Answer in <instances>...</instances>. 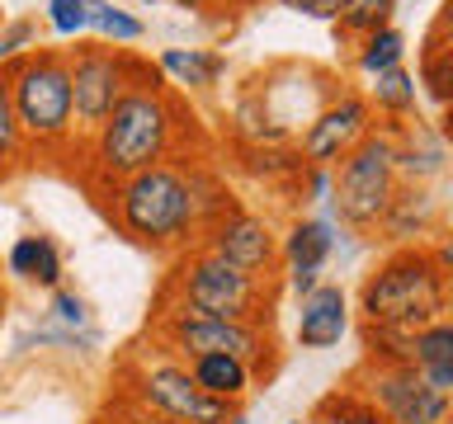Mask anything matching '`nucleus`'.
I'll list each match as a JSON object with an SVG mask.
<instances>
[{
    "mask_svg": "<svg viewBox=\"0 0 453 424\" xmlns=\"http://www.w3.org/2000/svg\"><path fill=\"white\" fill-rule=\"evenodd\" d=\"M349 330V297L335 283H317L297 302V349H331Z\"/></svg>",
    "mask_w": 453,
    "mask_h": 424,
    "instance_id": "obj_14",
    "label": "nucleus"
},
{
    "mask_svg": "<svg viewBox=\"0 0 453 424\" xmlns=\"http://www.w3.org/2000/svg\"><path fill=\"white\" fill-rule=\"evenodd\" d=\"M226 424H250V420H246V415H232V420H226Z\"/></svg>",
    "mask_w": 453,
    "mask_h": 424,
    "instance_id": "obj_37",
    "label": "nucleus"
},
{
    "mask_svg": "<svg viewBox=\"0 0 453 424\" xmlns=\"http://www.w3.org/2000/svg\"><path fill=\"white\" fill-rule=\"evenodd\" d=\"M411 367H420V377L430 387L453 396V325H449V316H439L425 330L411 335Z\"/></svg>",
    "mask_w": 453,
    "mask_h": 424,
    "instance_id": "obj_17",
    "label": "nucleus"
},
{
    "mask_svg": "<svg viewBox=\"0 0 453 424\" xmlns=\"http://www.w3.org/2000/svg\"><path fill=\"white\" fill-rule=\"evenodd\" d=\"M293 424H297V420H293Z\"/></svg>",
    "mask_w": 453,
    "mask_h": 424,
    "instance_id": "obj_41",
    "label": "nucleus"
},
{
    "mask_svg": "<svg viewBox=\"0 0 453 424\" xmlns=\"http://www.w3.org/2000/svg\"><path fill=\"white\" fill-rule=\"evenodd\" d=\"M359 48V71L364 76H382V71H392V66H402V57H406V38H402V28H378V34H368L364 42H354Z\"/></svg>",
    "mask_w": 453,
    "mask_h": 424,
    "instance_id": "obj_24",
    "label": "nucleus"
},
{
    "mask_svg": "<svg viewBox=\"0 0 453 424\" xmlns=\"http://www.w3.org/2000/svg\"><path fill=\"white\" fill-rule=\"evenodd\" d=\"M317 420H326V424H392L373 401H364V396L354 391V387L326 396V401L317 405Z\"/></svg>",
    "mask_w": 453,
    "mask_h": 424,
    "instance_id": "obj_26",
    "label": "nucleus"
},
{
    "mask_svg": "<svg viewBox=\"0 0 453 424\" xmlns=\"http://www.w3.org/2000/svg\"><path fill=\"white\" fill-rule=\"evenodd\" d=\"M402 189V155L392 132H368L331 175V203L354 231H378Z\"/></svg>",
    "mask_w": 453,
    "mask_h": 424,
    "instance_id": "obj_8",
    "label": "nucleus"
},
{
    "mask_svg": "<svg viewBox=\"0 0 453 424\" xmlns=\"http://www.w3.org/2000/svg\"><path fill=\"white\" fill-rule=\"evenodd\" d=\"M430 254H434V264L444 269V274H453V231H449L444 240H439V246H434Z\"/></svg>",
    "mask_w": 453,
    "mask_h": 424,
    "instance_id": "obj_33",
    "label": "nucleus"
},
{
    "mask_svg": "<svg viewBox=\"0 0 453 424\" xmlns=\"http://www.w3.org/2000/svg\"><path fill=\"white\" fill-rule=\"evenodd\" d=\"M430 222H434V203L425 189H396L388 217H382V226H388L392 236H420Z\"/></svg>",
    "mask_w": 453,
    "mask_h": 424,
    "instance_id": "obj_23",
    "label": "nucleus"
},
{
    "mask_svg": "<svg viewBox=\"0 0 453 424\" xmlns=\"http://www.w3.org/2000/svg\"><path fill=\"white\" fill-rule=\"evenodd\" d=\"M113 396L133 401L151 415L180 420V424H226L232 415H241V405L218 401L194 382L189 363H180L175 353H165L151 339V349H127L119 373H113Z\"/></svg>",
    "mask_w": 453,
    "mask_h": 424,
    "instance_id": "obj_6",
    "label": "nucleus"
},
{
    "mask_svg": "<svg viewBox=\"0 0 453 424\" xmlns=\"http://www.w3.org/2000/svg\"><path fill=\"white\" fill-rule=\"evenodd\" d=\"M425 42H453V0H444L430 24V34H425Z\"/></svg>",
    "mask_w": 453,
    "mask_h": 424,
    "instance_id": "obj_31",
    "label": "nucleus"
},
{
    "mask_svg": "<svg viewBox=\"0 0 453 424\" xmlns=\"http://www.w3.org/2000/svg\"><path fill=\"white\" fill-rule=\"evenodd\" d=\"M156 66L170 85H180V95H208L226 76V57L218 48H165Z\"/></svg>",
    "mask_w": 453,
    "mask_h": 424,
    "instance_id": "obj_16",
    "label": "nucleus"
},
{
    "mask_svg": "<svg viewBox=\"0 0 453 424\" xmlns=\"http://www.w3.org/2000/svg\"><path fill=\"white\" fill-rule=\"evenodd\" d=\"M311 424H326V420H311Z\"/></svg>",
    "mask_w": 453,
    "mask_h": 424,
    "instance_id": "obj_40",
    "label": "nucleus"
},
{
    "mask_svg": "<svg viewBox=\"0 0 453 424\" xmlns=\"http://www.w3.org/2000/svg\"><path fill=\"white\" fill-rule=\"evenodd\" d=\"M198 246L208 254H218V260H226L232 269H246V274H274V264H279L274 226H269L260 212H250L241 203L232 212H222V217L203 231Z\"/></svg>",
    "mask_w": 453,
    "mask_h": 424,
    "instance_id": "obj_12",
    "label": "nucleus"
},
{
    "mask_svg": "<svg viewBox=\"0 0 453 424\" xmlns=\"http://www.w3.org/2000/svg\"><path fill=\"white\" fill-rule=\"evenodd\" d=\"M175 10H189V14H203V10H212V5H222V0H170Z\"/></svg>",
    "mask_w": 453,
    "mask_h": 424,
    "instance_id": "obj_34",
    "label": "nucleus"
},
{
    "mask_svg": "<svg viewBox=\"0 0 453 424\" xmlns=\"http://www.w3.org/2000/svg\"><path fill=\"white\" fill-rule=\"evenodd\" d=\"M5 269L14 278L34 283V288H62V274H66V260H62V246L48 236V231H24L14 246L5 250Z\"/></svg>",
    "mask_w": 453,
    "mask_h": 424,
    "instance_id": "obj_15",
    "label": "nucleus"
},
{
    "mask_svg": "<svg viewBox=\"0 0 453 424\" xmlns=\"http://www.w3.org/2000/svg\"><path fill=\"white\" fill-rule=\"evenodd\" d=\"M364 325L416 335L444 316V269L425 246H402L382 260L359 288Z\"/></svg>",
    "mask_w": 453,
    "mask_h": 424,
    "instance_id": "obj_5",
    "label": "nucleus"
},
{
    "mask_svg": "<svg viewBox=\"0 0 453 424\" xmlns=\"http://www.w3.org/2000/svg\"><path fill=\"white\" fill-rule=\"evenodd\" d=\"M71 62V109H76V137L81 147L99 132V123L113 113V104L133 90L137 71L147 57L127 52V48H109L99 38H85L76 48H66Z\"/></svg>",
    "mask_w": 453,
    "mask_h": 424,
    "instance_id": "obj_9",
    "label": "nucleus"
},
{
    "mask_svg": "<svg viewBox=\"0 0 453 424\" xmlns=\"http://www.w3.org/2000/svg\"><path fill=\"white\" fill-rule=\"evenodd\" d=\"M180 155H203L198 113L161 76V66L142 62L133 90L113 104V113L99 123V132L76 151V161H81L85 189L104 193V189L142 175L151 165L180 161Z\"/></svg>",
    "mask_w": 453,
    "mask_h": 424,
    "instance_id": "obj_1",
    "label": "nucleus"
},
{
    "mask_svg": "<svg viewBox=\"0 0 453 424\" xmlns=\"http://www.w3.org/2000/svg\"><path fill=\"white\" fill-rule=\"evenodd\" d=\"M444 316L453 325V274H444Z\"/></svg>",
    "mask_w": 453,
    "mask_h": 424,
    "instance_id": "obj_36",
    "label": "nucleus"
},
{
    "mask_svg": "<svg viewBox=\"0 0 453 424\" xmlns=\"http://www.w3.org/2000/svg\"><path fill=\"white\" fill-rule=\"evenodd\" d=\"M354 391L373 401L392 424H453V396L430 387L411 363H368L354 377Z\"/></svg>",
    "mask_w": 453,
    "mask_h": 424,
    "instance_id": "obj_10",
    "label": "nucleus"
},
{
    "mask_svg": "<svg viewBox=\"0 0 453 424\" xmlns=\"http://www.w3.org/2000/svg\"><path fill=\"white\" fill-rule=\"evenodd\" d=\"M133 5H156V0H133Z\"/></svg>",
    "mask_w": 453,
    "mask_h": 424,
    "instance_id": "obj_38",
    "label": "nucleus"
},
{
    "mask_svg": "<svg viewBox=\"0 0 453 424\" xmlns=\"http://www.w3.org/2000/svg\"><path fill=\"white\" fill-rule=\"evenodd\" d=\"M420 85L434 104H453V42H425L420 52Z\"/></svg>",
    "mask_w": 453,
    "mask_h": 424,
    "instance_id": "obj_25",
    "label": "nucleus"
},
{
    "mask_svg": "<svg viewBox=\"0 0 453 424\" xmlns=\"http://www.w3.org/2000/svg\"><path fill=\"white\" fill-rule=\"evenodd\" d=\"M52 321L62 325V330L85 335L90 330V302H85L81 292H71V288H52Z\"/></svg>",
    "mask_w": 453,
    "mask_h": 424,
    "instance_id": "obj_29",
    "label": "nucleus"
},
{
    "mask_svg": "<svg viewBox=\"0 0 453 424\" xmlns=\"http://www.w3.org/2000/svg\"><path fill=\"white\" fill-rule=\"evenodd\" d=\"M90 424H180V420L151 415V410H142V405H133V401H123V396H109V405L99 410Z\"/></svg>",
    "mask_w": 453,
    "mask_h": 424,
    "instance_id": "obj_30",
    "label": "nucleus"
},
{
    "mask_svg": "<svg viewBox=\"0 0 453 424\" xmlns=\"http://www.w3.org/2000/svg\"><path fill=\"white\" fill-rule=\"evenodd\" d=\"M283 5L297 14H311V19H331L335 14V0H283Z\"/></svg>",
    "mask_w": 453,
    "mask_h": 424,
    "instance_id": "obj_32",
    "label": "nucleus"
},
{
    "mask_svg": "<svg viewBox=\"0 0 453 424\" xmlns=\"http://www.w3.org/2000/svg\"><path fill=\"white\" fill-rule=\"evenodd\" d=\"M0 307H5V292H0Z\"/></svg>",
    "mask_w": 453,
    "mask_h": 424,
    "instance_id": "obj_39",
    "label": "nucleus"
},
{
    "mask_svg": "<svg viewBox=\"0 0 453 424\" xmlns=\"http://www.w3.org/2000/svg\"><path fill=\"white\" fill-rule=\"evenodd\" d=\"M34 161V151H28V141H24V127L19 118H14V99H10V80H5V71H0V184L14 179L19 170Z\"/></svg>",
    "mask_w": 453,
    "mask_h": 424,
    "instance_id": "obj_20",
    "label": "nucleus"
},
{
    "mask_svg": "<svg viewBox=\"0 0 453 424\" xmlns=\"http://www.w3.org/2000/svg\"><path fill=\"white\" fill-rule=\"evenodd\" d=\"M402 0H335V38L340 42H364L368 34H378V28L392 24V14Z\"/></svg>",
    "mask_w": 453,
    "mask_h": 424,
    "instance_id": "obj_19",
    "label": "nucleus"
},
{
    "mask_svg": "<svg viewBox=\"0 0 453 424\" xmlns=\"http://www.w3.org/2000/svg\"><path fill=\"white\" fill-rule=\"evenodd\" d=\"M90 34L109 48H133V42L147 38V24L137 19L133 10L113 5V0H95V14H90Z\"/></svg>",
    "mask_w": 453,
    "mask_h": 424,
    "instance_id": "obj_22",
    "label": "nucleus"
},
{
    "mask_svg": "<svg viewBox=\"0 0 453 424\" xmlns=\"http://www.w3.org/2000/svg\"><path fill=\"white\" fill-rule=\"evenodd\" d=\"M203 161L208 155H180V161L151 165L95 198H104L109 222L133 246L175 260V254L194 250L208 231V212L198 203V170H203Z\"/></svg>",
    "mask_w": 453,
    "mask_h": 424,
    "instance_id": "obj_2",
    "label": "nucleus"
},
{
    "mask_svg": "<svg viewBox=\"0 0 453 424\" xmlns=\"http://www.w3.org/2000/svg\"><path fill=\"white\" fill-rule=\"evenodd\" d=\"M10 80L14 118L24 127V141L34 155H71L81 151L76 109H71V62L62 48H34L0 66Z\"/></svg>",
    "mask_w": 453,
    "mask_h": 424,
    "instance_id": "obj_4",
    "label": "nucleus"
},
{
    "mask_svg": "<svg viewBox=\"0 0 453 424\" xmlns=\"http://www.w3.org/2000/svg\"><path fill=\"white\" fill-rule=\"evenodd\" d=\"M34 48H38V19H28V14L0 19V66H10L14 57L34 52Z\"/></svg>",
    "mask_w": 453,
    "mask_h": 424,
    "instance_id": "obj_28",
    "label": "nucleus"
},
{
    "mask_svg": "<svg viewBox=\"0 0 453 424\" xmlns=\"http://www.w3.org/2000/svg\"><path fill=\"white\" fill-rule=\"evenodd\" d=\"M189 373H194V382L208 396L232 401V405H241L255 391V373L241 359H232V353H203V359H189Z\"/></svg>",
    "mask_w": 453,
    "mask_h": 424,
    "instance_id": "obj_18",
    "label": "nucleus"
},
{
    "mask_svg": "<svg viewBox=\"0 0 453 424\" xmlns=\"http://www.w3.org/2000/svg\"><path fill=\"white\" fill-rule=\"evenodd\" d=\"M90 14H95V0H48L42 5V19L57 38H85L90 34Z\"/></svg>",
    "mask_w": 453,
    "mask_h": 424,
    "instance_id": "obj_27",
    "label": "nucleus"
},
{
    "mask_svg": "<svg viewBox=\"0 0 453 424\" xmlns=\"http://www.w3.org/2000/svg\"><path fill=\"white\" fill-rule=\"evenodd\" d=\"M279 288H283L279 274H246V269H232L203 246H194L170 260V274L161 278L156 302L198 311V316H218V321L274 325Z\"/></svg>",
    "mask_w": 453,
    "mask_h": 424,
    "instance_id": "obj_3",
    "label": "nucleus"
},
{
    "mask_svg": "<svg viewBox=\"0 0 453 424\" xmlns=\"http://www.w3.org/2000/svg\"><path fill=\"white\" fill-rule=\"evenodd\" d=\"M439 137L453 147V104H444V123H439Z\"/></svg>",
    "mask_w": 453,
    "mask_h": 424,
    "instance_id": "obj_35",
    "label": "nucleus"
},
{
    "mask_svg": "<svg viewBox=\"0 0 453 424\" xmlns=\"http://www.w3.org/2000/svg\"><path fill=\"white\" fill-rule=\"evenodd\" d=\"M368 104L378 113H388V118H411V113H416V76H411L406 66L382 71V76H373V85H368Z\"/></svg>",
    "mask_w": 453,
    "mask_h": 424,
    "instance_id": "obj_21",
    "label": "nucleus"
},
{
    "mask_svg": "<svg viewBox=\"0 0 453 424\" xmlns=\"http://www.w3.org/2000/svg\"><path fill=\"white\" fill-rule=\"evenodd\" d=\"M335 250V226L326 217H293V226L279 240V254L288 264V288L297 297H307L321 283V269Z\"/></svg>",
    "mask_w": 453,
    "mask_h": 424,
    "instance_id": "obj_13",
    "label": "nucleus"
},
{
    "mask_svg": "<svg viewBox=\"0 0 453 424\" xmlns=\"http://www.w3.org/2000/svg\"><path fill=\"white\" fill-rule=\"evenodd\" d=\"M368 132H373V104H368V95L345 90L303 127V137H297V161L307 170H331V165L345 161Z\"/></svg>",
    "mask_w": 453,
    "mask_h": 424,
    "instance_id": "obj_11",
    "label": "nucleus"
},
{
    "mask_svg": "<svg viewBox=\"0 0 453 424\" xmlns=\"http://www.w3.org/2000/svg\"><path fill=\"white\" fill-rule=\"evenodd\" d=\"M151 339L180 363L203 359V353H232L255 373V382H269L279 373V339L274 325H250V321H218L198 316L184 307H151Z\"/></svg>",
    "mask_w": 453,
    "mask_h": 424,
    "instance_id": "obj_7",
    "label": "nucleus"
}]
</instances>
